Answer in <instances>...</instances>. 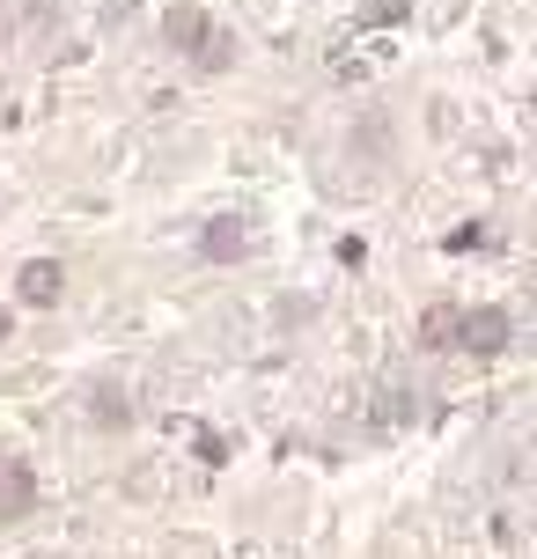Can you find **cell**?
<instances>
[{"instance_id":"9c48e42d","label":"cell","mask_w":537,"mask_h":559,"mask_svg":"<svg viewBox=\"0 0 537 559\" xmlns=\"http://www.w3.org/2000/svg\"><path fill=\"white\" fill-rule=\"evenodd\" d=\"M397 15H413V0H368V23H397Z\"/></svg>"},{"instance_id":"3957f363","label":"cell","mask_w":537,"mask_h":559,"mask_svg":"<svg viewBox=\"0 0 537 559\" xmlns=\"http://www.w3.org/2000/svg\"><path fill=\"white\" fill-rule=\"evenodd\" d=\"M59 295H67V265L59 258H23L15 265V302L23 309H59Z\"/></svg>"},{"instance_id":"52a82bcc","label":"cell","mask_w":537,"mask_h":559,"mask_svg":"<svg viewBox=\"0 0 537 559\" xmlns=\"http://www.w3.org/2000/svg\"><path fill=\"white\" fill-rule=\"evenodd\" d=\"M456 317H464L456 302H427L420 309V346H427V354H450V346H456Z\"/></svg>"},{"instance_id":"ba28073f","label":"cell","mask_w":537,"mask_h":559,"mask_svg":"<svg viewBox=\"0 0 537 559\" xmlns=\"http://www.w3.org/2000/svg\"><path fill=\"white\" fill-rule=\"evenodd\" d=\"M192 67H199V74H228V67H236V37H228V29H214V37L192 52Z\"/></svg>"},{"instance_id":"7a4b0ae2","label":"cell","mask_w":537,"mask_h":559,"mask_svg":"<svg viewBox=\"0 0 537 559\" xmlns=\"http://www.w3.org/2000/svg\"><path fill=\"white\" fill-rule=\"evenodd\" d=\"M37 515V464L29 456H0V531H15Z\"/></svg>"},{"instance_id":"30bf717a","label":"cell","mask_w":537,"mask_h":559,"mask_svg":"<svg viewBox=\"0 0 537 559\" xmlns=\"http://www.w3.org/2000/svg\"><path fill=\"white\" fill-rule=\"evenodd\" d=\"M8 338H15V309L0 302V346H8Z\"/></svg>"},{"instance_id":"8fae6325","label":"cell","mask_w":537,"mask_h":559,"mask_svg":"<svg viewBox=\"0 0 537 559\" xmlns=\"http://www.w3.org/2000/svg\"><path fill=\"white\" fill-rule=\"evenodd\" d=\"M0 45H15V15L8 8H0Z\"/></svg>"},{"instance_id":"277c9868","label":"cell","mask_w":537,"mask_h":559,"mask_svg":"<svg viewBox=\"0 0 537 559\" xmlns=\"http://www.w3.org/2000/svg\"><path fill=\"white\" fill-rule=\"evenodd\" d=\"M199 258L206 265H243L251 258V228L236 222V214H206L199 222Z\"/></svg>"},{"instance_id":"6da1fadb","label":"cell","mask_w":537,"mask_h":559,"mask_svg":"<svg viewBox=\"0 0 537 559\" xmlns=\"http://www.w3.org/2000/svg\"><path fill=\"white\" fill-rule=\"evenodd\" d=\"M515 338V317L501 302H479V309H464V317H456V354H501V346H509Z\"/></svg>"},{"instance_id":"5b68a950","label":"cell","mask_w":537,"mask_h":559,"mask_svg":"<svg viewBox=\"0 0 537 559\" xmlns=\"http://www.w3.org/2000/svg\"><path fill=\"white\" fill-rule=\"evenodd\" d=\"M206 37H214V15H206L199 0H177L170 15H163V45H170V52H184V59H192L199 45H206Z\"/></svg>"},{"instance_id":"8992f818","label":"cell","mask_w":537,"mask_h":559,"mask_svg":"<svg viewBox=\"0 0 537 559\" xmlns=\"http://www.w3.org/2000/svg\"><path fill=\"white\" fill-rule=\"evenodd\" d=\"M88 419H96L104 435H126V427H133V397L118 391V383H96V391H88Z\"/></svg>"}]
</instances>
